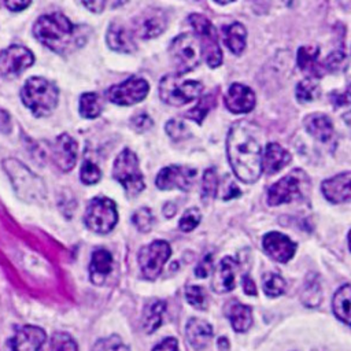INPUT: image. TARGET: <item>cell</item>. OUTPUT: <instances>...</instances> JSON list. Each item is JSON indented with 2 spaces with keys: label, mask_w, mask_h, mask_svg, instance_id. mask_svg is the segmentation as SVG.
<instances>
[{
  "label": "cell",
  "mask_w": 351,
  "mask_h": 351,
  "mask_svg": "<svg viewBox=\"0 0 351 351\" xmlns=\"http://www.w3.org/2000/svg\"><path fill=\"white\" fill-rule=\"evenodd\" d=\"M319 96V88L313 78H304L296 86V97L299 101H311Z\"/></svg>",
  "instance_id": "36"
},
{
  "label": "cell",
  "mask_w": 351,
  "mask_h": 351,
  "mask_svg": "<svg viewBox=\"0 0 351 351\" xmlns=\"http://www.w3.org/2000/svg\"><path fill=\"white\" fill-rule=\"evenodd\" d=\"M243 289L247 295H256V287L248 276L243 277Z\"/></svg>",
  "instance_id": "51"
},
{
  "label": "cell",
  "mask_w": 351,
  "mask_h": 351,
  "mask_svg": "<svg viewBox=\"0 0 351 351\" xmlns=\"http://www.w3.org/2000/svg\"><path fill=\"white\" fill-rule=\"evenodd\" d=\"M291 162V155L277 143H269L262 155V171L274 174Z\"/></svg>",
  "instance_id": "23"
},
{
  "label": "cell",
  "mask_w": 351,
  "mask_h": 351,
  "mask_svg": "<svg viewBox=\"0 0 351 351\" xmlns=\"http://www.w3.org/2000/svg\"><path fill=\"white\" fill-rule=\"evenodd\" d=\"M245 38L247 32L241 23L234 22L223 27V41L234 55H240L244 51Z\"/></svg>",
  "instance_id": "30"
},
{
  "label": "cell",
  "mask_w": 351,
  "mask_h": 351,
  "mask_svg": "<svg viewBox=\"0 0 351 351\" xmlns=\"http://www.w3.org/2000/svg\"><path fill=\"white\" fill-rule=\"evenodd\" d=\"M84 7H86L89 11L92 12H100L104 7H106V3L101 1V0H96V1H84L82 3Z\"/></svg>",
  "instance_id": "50"
},
{
  "label": "cell",
  "mask_w": 351,
  "mask_h": 351,
  "mask_svg": "<svg viewBox=\"0 0 351 351\" xmlns=\"http://www.w3.org/2000/svg\"><path fill=\"white\" fill-rule=\"evenodd\" d=\"M211 271H213V256H211V255H206V256L199 262V265L196 266L195 274H196V277H199V278H204V277H207Z\"/></svg>",
  "instance_id": "46"
},
{
  "label": "cell",
  "mask_w": 351,
  "mask_h": 351,
  "mask_svg": "<svg viewBox=\"0 0 351 351\" xmlns=\"http://www.w3.org/2000/svg\"><path fill=\"white\" fill-rule=\"evenodd\" d=\"M85 225L96 233H108L118 222L115 203L108 197H93L85 211Z\"/></svg>",
  "instance_id": "7"
},
{
  "label": "cell",
  "mask_w": 351,
  "mask_h": 351,
  "mask_svg": "<svg viewBox=\"0 0 351 351\" xmlns=\"http://www.w3.org/2000/svg\"><path fill=\"white\" fill-rule=\"evenodd\" d=\"M112 270V256L107 250H96L90 256L89 273L95 285H101Z\"/></svg>",
  "instance_id": "25"
},
{
  "label": "cell",
  "mask_w": 351,
  "mask_h": 351,
  "mask_svg": "<svg viewBox=\"0 0 351 351\" xmlns=\"http://www.w3.org/2000/svg\"><path fill=\"white\" fill-rule=\"evenodd\" d=\"M319 48L317 47H300L298 51V64L310 77L319 78L324 74V64L318 60Z\"/></svg>",
  "instance_id": "27"
},
{
  "label": "cell",
  "mask_w": 351,
  "mask_h": 351,
  "mask_svg": "<svg viewBox=\"0 0 351 351\" xmlns=\"http://www.w3.org/2000/svg\"><path fill=\"white\" fill-rule=\"evenodd\" d=\"M167 16L159 8H148L133 21V32L141 38H154L165 32Z\"/></svg>",
  "instance_id": "14"
},
{
  "label": "cell",
  "mask_w": 351,
  "mask_h": 351,
  "mask_svg": "<svg viewBox=\"0 0 351 351\" xmlns=\"http://www.w3.org/2000/svg\"><path fill=\"white\" fill-rule=\"evenodd\" d=\"M152 351H178V343L174 337H166L156 344Z\"/></svg>",
  "instance_id": "49"
},
{
  "label": "cell",
  "mask_w": 351,
  "mask_h": 351,
  "mask_svg": "<svg viewBox=\"0 0 351 351\" xmlns=\"http://www.w3.org/2000/svg\"><path fill=\"white\" fill-rule=\"evenodd\" d=\"M322 193L332 203L351 200V173H341L322 182Z\"/></svg>",
  "instance_id": "19"
},
{
  "label": "cell",
  "mask_w": 351,
  "mask_h": 351,
  "mask_svg": "<svg viewBox=\"0 0 351 351\" xmlns=\"http://www.w3.org/2000/svg\"><path fill=\"white\" fill-rule=\"evenodd\" d=\"M165 307H166L165 302L159 300V299L151 300L145 306L144 313H143V328L147 333H152L160 326Z\"/></svg>",
  "instance_id": "31"
},
{
  "label": "cell",
  "mask_w": 351,
  "mask_h": 351,
  "mask_svg": "<svg viewBox=\"0 0 351 351\" xmlns=\"http://www.w3.org/2000/svg\"><path fill=\"white\" fill-rule=\"evenodd\" d=\"M166 132H167V134H169L174 141L182 140V138H185V137L188 136V130H186L184 122H182V121H178V119H171V121H169V122L166 123Z\"/></svg>",
  "instance_id": "44"
},
{
  "label": "cell",
  "mask_w": 351,
  "mask_h": 351,
  "mask_svg": "<svg viewBox=\"0 0 351 351\" xmlns=\"http://www.w3.org/2000/svg\"><path fill=\"white\" fill-rule=\"evenodd\" d=\"M225 106L234 114L250 112L255 106V93L243 84H233L225 95Z\"/></svg>",
  "instance_id": "18"
},
{
  "label": "cell",
  "mask_w": 351,
  "mask_h": 351,
  "mask_svg": "<svg viewBox=\"0 0 351 351\" xmlns=\"http://www.w3.org/2000/svg\"><path fill=\"white\" fill-rule=\"evenodd\" d=\"M112 174L129 196H136L144 189V180L138 167V159L136 154L128 148L117 156Z\"/></svg>",
  "instance_id": "6"
},
{
  "label": "cell",
  "mask_w": 351,
  "mask_h": 351,
  "mask_svg": "<svg viewBox=\"0 0 351 351\" xmlns=\"http://www.w3.org/2000/svg\"><path fill=\"white\" fill-rule=\"evenodd\" d=\"M51 351H77V344L67 333H55L51 340Z\"/></svg>",
  "instance_id": "39"
},
{
  "label": "cell",
  "mask_w": 351,
  "mask_h": 351,
  "mask_svg": "<svg viewBox=\"0 0 351 351\" xmlns=\"http://www.w3.org/2000/svg\"><path fill=\"white\" fill-rule=\"evenodd\" d=\"M47 335L41 328L26 325L19 328L11 339L12 351H45Z\"/></svg>",
  "instance_id": "16"
},
{
  "label": "cell",
  "mask_w": 351,
  "mask_h": 351,
  "mask_svg": "<svg viewBox=\"0 0 351 351\" xmlns=\"http://www.w3.org/2000/svg\"><path fill=\"white\" fill-rule=\"evenodd\" d=\"M262 284H263V292L267 296H270V298L281 295L284 292V289H285V281L277 273H266V274H263Z\"/></svg>",
  "instance_id": "35"
},
{
  "label": "cell",
  "mask_w": 351,
  "mask_h": 351,
  "mask_svg": "<svg viewBox=\"0 0 351 351\" xmlns=\"http://www.w3.org/2000/svg\"><path fill=\"white\" fill-rule=\"evenodd\" d=\"M149 92V85L145 80L130 77L126 81L111 86L106 92V97L119 106H132L141 101Z\"/></svg>",
  "instance_id": "11"
},
{
  "label": "cell",
  "mask_w": 351,
  "mask_h": 351,
  "mask_svg": "<svg viewBox=\"0 0 351 351\" xmlns=\"http://www.w3.org/2000/svg\"><path fill=\"white\" fill-rule=\"evenodd\" d=\"M332 307L335 315L351 326V285H343L336 291Z\"/></svg>",
  "instance_id": "29"
},
{
  "label": "cell",
  "mask_w": 351,
  "mask_h": 351,
  "mask_svg": "<svg viewBox=\"0 0 351 351\" xmlns=\"http://www.w3.org/2000/svg\"><path fill=\"white\" fill-rule=\"evenodd\" d=\"M218 348H219L221 351H228V350H229V343H228V340H226L225 337L218 339Z\"/></svg>",
  "instance_id": "53"
},
{
  "label": "cell",
  "mask_w": 351,
  "mask_h": 351,
  "mask_svg": "<svg viewBox=\"0 0 351 351\" xmlns=\"http://www.w3.org/2000/svg\"><path fill=\"white\" fill-rule=\"evenodd\" d=\"M106 40H107L108 47L111 49L117 51V52L129 53V52H133L136 49V43H134V38H133L132 33H129L119 23H111L110 25V27L107 30Z\"/></svg>",
  "instance_id": "26"
},
{
  "label": "cell",
  "mask_w": 351,
  "mask_h": 351,
  "mask_svg": "<svg viewBox=\"0 0 351 351\" xmlns=\"http://www.w3.org/2000/svg\"><path fill=\"white\" fill-rule=\"evenodd\" d=\"M304 126L307 132L324 144L335 141V129L332 121L325 114H311L306 117Z\"/></svg>",
  "instance_id": "22"
},
{
  "label": "cell",
  "mask_w": 351,
  "mask_h": 351,
  "mask_svg": "<svg viewBox=\"0 0 351 351\" xmlns=\"http://www.w3.org/2000/svg\"><path fill=\"white\" fill-rule=\"evenodd\" d=\"M186 337L195 350H203L213 337V326L200 318H191L186 324Z\"/></svg>",
  "instance_id": "24"
},
{
  "label": "cell",
  "mask_w": 351,
  "mask_h": 351,
  "mask_svg": "<svg viewBox=\"0 0 351 351\" xmlns=\"http://www.w3.org/2000/svg\"><path fill=\"white\" fill-rule=\"evenodd\" d=\"M196 170L186 166H169L162 169L155 180V184L159 189H181L189 191L193 185Z\"/></svg>",
  "instance_id": "13"
},
{
  "label": "cell",
  "mask_w": 351,
  "mask_h": 351,
  "mask_svg": "<svg viewBox=\"0 0 351 351\" xmlns=\"http://www.w3.org/2000/svg\"><path fill=\"white\" fill-rule=\"evenodd\" d=\"M348 247H350V250H351V232L348 233Z\"/></svg>",
  "instance_id": "54"
},
{
  "label": "cell",
  "mask_w": 351,
  "mask_h": 351,
  "mask_svg": "<svg viewBox=\"0 0 351 351\" xmlns=\"http://www.w3.org/2000/svg\"><path fill=\"white\" fill-rule=\"evenodd\" d=\"M218 189V177L214 169H207L202 181V196L204 199L214 197Z\"/></svg>",
  "instance_id": "37"
},
{
  "label": "cell",
  "mask_w": 351,
  "mask_h": 351,
  "mask_svg": "<svg viewBox=\"0 0 351 351\" xmlns=\"http://www.w3.org/2000/svg\"><path fill=\"white\" fill-rule=\"evenodd\" d=\"M80 114L84 118H96L101 114V100L96 93H84L80 99Z\"/></svg>",
  "instance_id": "32"
},
{
  "label": "cell",
  "mask_w": 351,
  "mask_h": 351,
  "mask_svg": "<svg viewBox=\"0 0 351 351\" xmlns=\"http://www.w3.org/2000/svg\"><path fill=\"white\" fill-rule=\"evenodd\" d=\"M4 170L10 176L16 193L23 199H38L44 195V184L23 163L15 159L3 162Z\"/></svg>",
  "instance_id": "8"
},
{
  "label": "cell",
  "mask_w": 351,
  "mask_h": 351,
  "mask_svg": "<svg viewBox=\"0 0 351 351\" xmlns=\"http://www.w3.org/2000/svg\"><path fill=\"white\" fill-rule=\"evenodd\" d=\"M99 180H100L99 167L90 160H84L81 166V181L86 185H90V184H96Z\"/></svg>",
  "instance_id": "43"
},
{
  "label": "cell",
  "mask_w": 351,
  "mask_h": 351,
  "mask_svg": "<svg viewBox=\"0 0 351 351\" xmlns=\"http://www.w3.org/2000/svg\"><path fill=\"white\" fill-rule=\"evenodd\" d=\"M200 219H202L200 211L196 207H192V208H188L184 213V215L180 219L178 226H180V229L182 232H191V230H193L199 225Z\"/></svg>",
  "instance_id": "40"
},
{
  "label": "cell",
  "mask_w": 351,
  "mask_h": 351,
  "mask_svg": "<svg viewBox=\"0 0 351 351\" xmlns=\"http://www.w3.org/2000/svg\"><path fill=\"white\" fill-rule=\"evenodd\" d=\"M203 85L197 81L182 80L180 74L165 75L159 82V96L162 101L170 106H184L199 97Z\"/></svg>",
  "instance_id": "5"
},
{
  "label": "cell",
  "mask_w": 351,
  "mask_h": 351,
  "mask_svg": "<svg viewBox=\"0 0 351 351\" xmlns=\"http://www.w3.org/2000/svg\"><path fill=\"white\" fill-rule=\"evenodd\" d=\"M215 106V95L214 93H210V95H206L203 96L199 103L191 108L188 112H186V118L197 122V123H202L203 118L206 117V114Z\"/></svg>",
  "instance_id": "34"
},
{
  "label": "cell",
  "mask_w": 351,
  "mask_h": 351,
  "mask_svg": "<svg viewBox=\"0 0 351 351\" xmlns=\"http://www.w3.org/2000/svg\"><path fill=\"white\" fill-rule=\"evenodd\" d=\"M92 351H129V348L118 336H110L107 339L99 340Z\"/></svg>",
  "instance_id": "42"
},
{
  "label": "cell",
  "mask_w": 351,
  "mask_h": 351,
  "mask_svg": "<svg viewBox=\"0 0 351 351\" xmlns=\"http://www.w3.org/2000/svg\"><path fill=\"white\" fill-rule=\"evenodd\" d=\"M34 62L32 51L22 45H10L0 52V73L5 77H16Z\"/></svg>",
  "instance_id": "12"
},
{
  "label": "cell",
  "mask_w": 351,
  "mask_h": 351,
  "mask_svg": "<svg viewBox=\"0 0 351 351\" xmlns=\"http://www.w3.org/2000/svg\"><path fill=\"white\" fill-rule=\"evenodd\" d=\"M226 315L236 332H245L252 325L251 307L239 302H230L226 306Z\"/></svg>",
  "instance_id": "28"
},
{
  "label": "cell",
  "mask_w": 351,
  "mask_h": 351,
  "mask_svg": "<svg viewBox=\"0 0 351 351\" xmlns=\"http://www.w3.org/2000/svg\"><path fill=\"white\" fill-rule=\"evenodd\" d=\"M58 88L43 77L29 78L21 92L23 104L36 115H49L58 104Z\"/></svg>",
  "instance_id": "3"
},
{
  "label": "cell",
  "mask_w": 351,
  "mask_h": 351,
  "mask_svg": "<svg viewBox=\"0 0 351 351\" xmlns=\"http://www.w3.org/2000/svg\"><path fill=\"white\" fill-rule=\"evenodd\" d=\"M346 62V56L343 52L337 51V52H333L332 55H329V58L326 59V67L328 70H337L341 67V64Z\"/></svg>",
  "instance_id": "48"
},
{
  "label": "cell",
  "mask_w": 351,
  "mask_h": 351,
  "mask_svg": "<svg viewBox=\"0 0 351 351\" xmlns=\"http://www.w3.org/2000/svg\"><path fill=\"white\" fill-rule=\"evenodd\" d=\"M133 223L140 232H149L154 225V215L149 208L143 207L133 214Z\"/></svg>",
  "instance_id": "38"
},
{
  "label": "cell",
  "mask_w": 351,
  "mask_h": 351,
  "mask_svg": "<svg viewBox=\"0 0 351 351\" xmlns=\"http://www.w3.org/2000/svg\"><path fill=\"white\" fill-rule=\"evenodd\" d=\"M30 3L29 1H7L5 7L11 11H22L23 8L29 7Z\"/></svg>",
  "instance_id": "52"
},
{
  "label": "cell",
  "mask_w": 351,
  "mask_h": 351,
  "mask_svg": "<svg viewBox=\"0 0 351 351\" xmlns=\"http://www.w3.org/2000/svg\"><path fill=\"white\" fill-rule=\"evenodd\" d=\"M321 287L315 277L306 280V284L302 291V302L307 307H315L321 303Z\"/></svg>",
  "instance_id": "33"
},
{
  "label": "cell",
  "mask_w": 351,
  "mask_h": 351,
  "mask_svg": "<svg viewBox=\"0 0 351 351\" xmlns=\"http://www.w3.org/2000/svg\"><path fill=\"white\" fill-rule=\"evenodd\" d=\"M53 159L63 171H69L74 167L77 160V143L67 133L58 136L53 144Z\"/></svg>",
  "instance_id": "20"
},
{
  "label": "cell",
  "mask_w": 351,
  "mask_h": 351,
  "mask_svg": "<svg viewBox=\"0 0 351 351\" xmlns=\"http://www.w3.org/2000/svg\"><path fill=\"white\" fill-rule=\"evenodd\" d=\"M80 30L81 27L74 26L69 18L59 12L40 16L33 26L34 37L49 49L59 53L80 47L84 43Z\"/></svg>",
  "instance_id": "2"
},
{
  "label": "cell",
  "mask_w": 351,
  "mask_h": 351,
  "mask_svg": "<svg viewBox=\"0 0 351 351\" xmlns=\"http://www.w3.org/2000/svg\"><path fill=\"white\" fill-rule=\"evenodd\" d=\"M170 254L171 248L165 240H155L151 244L143 247L138 252V263L143 274L148 280H155L170 258Z\"/></svg>",
  "instance_id": "10"
},
{
  "label": "cell",
  "mask_w": 351,
  "mask_h": 351,
  "mask_svg": "<svg viewBox=\"0 0 351 351\" xmlns=\"http://www.w3.org/2000/svg\"><path fill=\"white\" fill-rule=\"evenodd\" d=\"M132 126L138 132H144L152 126V121L147 114H138L132 118Z\"/></svg>",
  "instance_id": "47"
},
{
  "label": "cell",
  "mask_w": 351,
  "mask_h": 351,
  "mask_svg": "<svg viewBox=\"0 0 351 351\" xmlns=\"http://www.w3.org/2000/svg\"><path fill=\"white\" fill-rule=\"evenodd\" d=\"M189 22L196 32V37L200 41L202 52L210 67H218L222 63V52L218 44V37L213 23L203 15L192 14Z\"/></svg>",
  "instance_id": "9"
},
{
  "label": "cell",
  "mask_w": 351,
  "mask_h": 351,
  "mask_svg": "<svg viewBox=\"0 0 351 351\" xmlns=\"http://www.w3.org/2000/svg\"><path fill=\"white\" fill-rule=\"evenodd\" d=\"M300 196L299 178L295 173H291L269 188L267 202L270 206H278L282 203H289Z\"/></svg>",
  "instance_id": "17"
},
{
  "label": "cell",
  "mask_w": 351,
  "mask_h": 351,
  "mask_svg": "<svg viewBox=\"0 0 351 351\" xmlns=\"http://www.w3.org/2000/svg\"><path fill=\"white\" fill-rule=\"evenodd\" d=\"M236 270H237V263L234 259H232L230 256L223 258L211 281V287L217 293H223V292H229L234 288V282H236Z\"/></svg>",
  "instance_id": "21"
},
{
  "label": "cell",
  "mask_w": 351,
  "mask_h": 351,
  "mask_svg": "<svg viewBox=\"0 0 351 351\" xmlns=\"http://www.w3.org/2000/svg\"><path fill=\"white\" fill-rule=\"evenodd\" d=\"M330 100L335 106H347L351 104V80L347 84L344 92H332Z\"/></svg>",
  "instance_id": "45"
},
{
  "label": "cell",
  "mask_w": 351,
  "mask_h": 351,
  "mask_svg": "<svg viewBox=\"0 0 351 351\" xmlns=\"http://www.w3.org/2000/svg\"><path fill=\"white\" fill-rule=\"evenodd\" d=\"M262 247L271 259L280 263L288 262L296 251V244L288 236L280 232L266 233L262 240Z\"/></svg>",
  "instance_id": "15"
},
{
  "label": "cell",
  "mask_w": 351,
  "mask_h": 351,
  "mask_svg": "<svg viewBox=\"0 0 351 351\" xmlns=\"http://www.w3.org/2000/svg\"><path fill=\"white\" fill-rule=\"evenodd\" d=\"M170 59L177 74H185L199 66L202 60V45L196 34L184 33L176 37L169 48Z\"/></svg>",
  "instance_id": "4"
},
{
  "label": "cell",
  "mask_w": 351,
  "mask_h": 351,
  "mask_svg": "<svg viewBox=\"0 0 351 351\" xmlns=\"http://www.w3.org/2000/svg\"><path fill=\"white\" fill-rule=\"evenodd\" d=\"M229 163L239 180L255 182L262 174V149L245 122L234 123L228 134Z\"/></svg>",
  "instance_id": "1"
},
{
  "label": "cell",
  "mask_w": 351,
  "mask_h": 351,
  "mask_svg": "<svg viewBox=\"0 0 351 351\" xmlns=\"http://www.w3.org/2000/svg\"><path fill=\"white\" fill-rule=\"evenodd\" d=\"M185 298L191 306L195 308H204L206 306V293L204 289L199 285H189L185 289Z\"/></svg>",
  "instance_id": "41"
}]
</instances>
